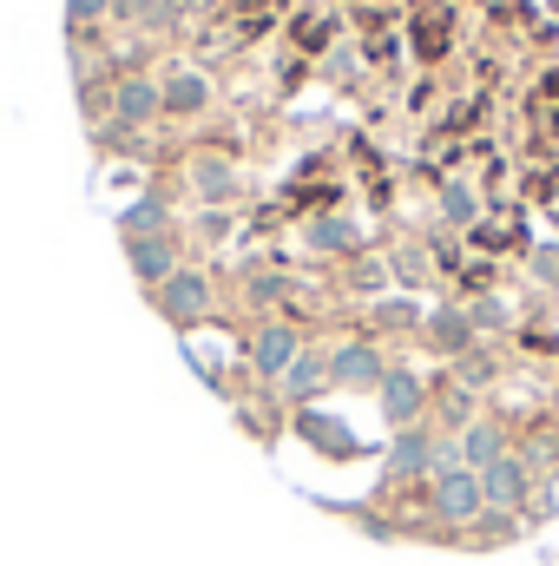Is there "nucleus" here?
<instances>
[{
	"label": "nucleus",
	"instance_id": "11",
	"mask_svg": "<svg viewBox=\"0 0 559 566\" xmlns=\"http://www.w3.org/2000/svg\"><path fill=\"white\" fill-rule=\"evenodd\" d=\"M323 382H329V363H323V356H303V349H296V363L283 369V389H289V396L303 402V396H316Z\"/></svg>",
	"mask_w": 559,
	"mask_h": 566
},
{
	"label": "nucleus",
	"instance_id": "17",
	"mask_svg": "<svg viewBox=\"0 0 559 566\" xmlns=\"http://www.w3.org/2000/svg\"><path fill=\"white\" fill-rule=\"evenodd\" d=\"M534 271H540V277H559V251H540V258H534Z\"/></svg>",
	"mask_w": 559,
	"mask_h": 566
},
{
	"label": "nucleus",
	"instance_id": "6",
	"mask_svg": "<svg viewBox=\"0 0 559 566\" xmlns=\"http://www.w3.org/2000/svg\"><path fill=\"white\" fill-rule=\"evenodd\" d=\"M415 409H421L415 369H389V376H382V416L402 428V422H415Z\"/></svg>",
	"mask_w": 559,
	"mask_h": 566
},
{
	"label": "nucleus",
	"instance_id": "10",
	"mask_svg": "<svg viewBox=\"0 0 559 566\" xmlns=\"http://www.w3.org/2000/svg\"><path fill=\"white\" fill-rule=\"evenodd\" d=\"M158 99H165V113H198V106H204V99H211V86H204V80H198V73H171V80H165V93H158Z\"/></svg>",
	"mask_w": 559,
	"mask_h": 566
},
{
	"label": "nucleus",
	"instance_id": "13",
	"mask_svg": "<svg viewBox=\"0 0 559 566\" xmlns=\"http://www.w3.org/2000/svg\"><path fill=\"white\" fill-rule=\"evenodd\" d=\"M158 106H165V99H158L151 80H126V86H119V119H151Z\"/></svg>",
	"mask_w": 559,
	"mask_h": 566
},
{
	"label": "nucleus",
	"instance_id": "5",
	"mask_svg": "<svg viewBox=\"0 0 559 566\" xmlns=\"http://www.w3.org/2000/svg\"><path fill=\"white\" fill-rule=\"evenodd\" d=\"M158 303H165V316H171V323H191V316L204 310V277H191V271H171V277L158 283Z\"/></svg>",
	"mask_w": 559,
	"mask_h": 566
},
{
	"label": "nucleus",
	"instance_id": "14",
	"mask_svg": "<svg viewBox=\"0 0 559 566\" xmlns=\"http://www.w3.org/2000/svg\"><path fill=\"white\" fill-rule=\"evenodd\" d=\"M309 244H316V251H349V244H356V224H342V218H323V224L309 231Z\"/></svg>",
	"mask_w": 559,
	"mask_h": 566
},
{
	"label": "nucleus",
	"instance_id": "1",
	"mask_svg": "<svg viewBox=\"0 0 559 566\" xmlns=\"http://www.w3.org/2000/svg\"><path fill=\"white\" fill-rule=\"evenodd\" d=\"M487 501H481V474L467 468V461H447V468H434V514L441 521H474Z\"/></svg>",
	"mask_w": 559,
	"mask_h": 566
},
{
	"label": "nucleus",
	"instance_id": "2",
	"mask_svg": "<svg viewBox=\"0 0 559 566\" xmlns=\"http://www.w3.org/2000/svg\"><path fill=\"white\" fill-rule=\"evenodd\" d=\"M527 494H534V474H527V461L500 454L494 468H481V501H487V507H500V514H520V507H527Z\"/></svg>",
	"mask_w": 559,
	"mask_h": 566
},
{
	"label": "nucleus",
	"instance_id": "15",
	"mask_svg": "<svg viewBox=\"0 0 559 566\" xmlns=\"http://www.w3.org/2000/svg\"><path fill=\"white\" fill-rule=\"evenodd\" d=\"M434 343H441V349H467V323H461V316H441V323H434Z\"/></svg>",
	"mask_w": 559,
	"mask_h": 566
},
{
	"label": "nucleus",
	"instance_id": "7",
	"mask_svg": "<svg viewBox=\"0 0 559 566\" xmlns=\"http://www.w3.org/2000/svg\"><path fill=\"white\" fill-rule=\"evenodd\" d=\"M500 454H507V434H500L494 422H474V428H467V441H461V461H467L474 474H481V468H494Z\"/></svg>",
	"mask_w": 559,
	"mask_h": 566
},
{
	"label": "nucleus",
	"instance_id": "9",
	"mask_svg": "<svg viewBox=\"0 0 559 566\" xmlns=\"http://www.w3.org/2000/svg\"><path fill=\"white\" fill-rule=\"evenodd\" d=\"M251 356H257V369H264V376H283V369L296 363V329H264Z\"/></svg>",
	"mask_w": 559,
	"mask_h": 566
},
{
	"label": "nucleus",
	"instance_id": "4",
	"mask_svg": "<svg viewBox=\"0 0 559 566\" xmlns=\"http://www.w3.org/2000/svg\"><path fill=\"white\" fill-rule=\"evenodd\" d=\"M382 376H389V369H382V356H376L369 343H349V349L329 356V382H336V389H382Z\"/></svg>",
	"mask_w": 559,
	"mask_h": 566
},
{
	"label": "nucleus",
	"instance_id": "12",
	"mask_svg": "<svg viewBox=\"0 0 559 566\" xmlns=\"http://www.w3.org/2000/svg\"><path fill=\"white\" fill-rule=\"evenodd\" d=\"M191 178H198L204 198H238V171L224 158H191Z\"/></svg>",
	"mask_w": 559,
	"mask_h": 566
},
{
	"label": "nucleus",
	"instance_id": "8",
	"mask_svg": "<svg viewBox=\"0 0 559 566\" xmlns=\"http://www.w3.org/2000/svg\"><path fill=\"white\" fill-rule=\"evenodd\" d=\"M133 271H139V283L171 277V238H133Z\"/></svg>",
	"mask_w": 559,
	"mask_h": 566
},
{
	"label": "nucleus",
	"instance_id": "16",
	"mask_svg": "<svg viewBox=\"0 0 559 566\" xmlns=\"http://www.w3.org/2000/svg\"><path fill=\"white\" fill-rule=\"evenodd\" d=\"M106 7H113V0H66V13H73V20H80V27H86V20H99V13H106Z\"/></svg>",
	"mask_w": 559,
	"mask_h": 566
},
{
	"label": "nucleus",
	"instance_id": "3",
	"mask_svg": "<svg viewBox=\"0 0 559 566\" xmlns=\"http://www.w3.org/2000/svg\"><path fill=\"white\" fill-rule=\"evenodd\" d=\"M454 454H461V448L434 441L428 428H402V434H395V454H389V461H395V474H434V468H447Z\"/></svg>",
	"mask_w": 559,
	"mask_h": 566
}]
</instances>
